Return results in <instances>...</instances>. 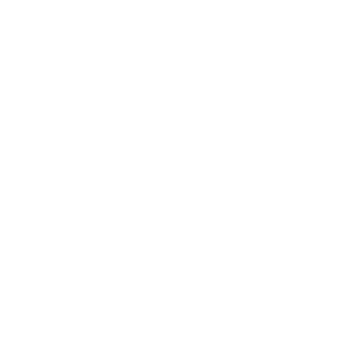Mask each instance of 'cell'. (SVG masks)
I'll return each mask as SVG.
<instances>
[]
</instances>
